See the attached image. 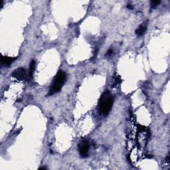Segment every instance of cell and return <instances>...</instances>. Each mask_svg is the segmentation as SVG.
<instances>
[{"instance_id":"6da1fadb","label":"cell","mask_w":170,"mask_h":170,"mask_svg":"<svg viewBox=\"0 0 170 170\" xmlns=\"http://www.w3.org/2000/svg\"><path fill=\"white\" fill-rule=\"evenodd\" d=\"M113 104V97L108 91L104 92L99 101V109L102 114H107L112 108Z\"/></svg>"},{"instance_id":"7a4b0ae2","label":"cell","mask_w":170,"mask_h":170,"mask_svg":"<svg viewBox=\"0 0 170 170\" xmlns=\"http://www.w3.org/2000/svg\"><path fill=\"white\" fill-rule=\"evenodd\" d=\"M67 79V74L65 72L61 71L56 74L55 77L53 84L51 85V88L49 90V92L48 95L51 96L57 92H60L61 88L63 87L64 84Z\"/></svg>"},{"instance_id":"3957f363","label":"cell","mask_w":170,"mask_h":170,"mask_svg":"<svg viewBox=\"0 0 170 170\" xmlns=\"http://www.w3.org/2000/svg\"><path fill=\"white\" fill-rule=\"evenodd\" d=\"M79 153L81 157L87 158L89 151V144L87 140H83L78 144Z\"/></svg>"},{"instance_id":"277c9868","label":"cell","mask_w":170,"mask_h":170,"mask_svg":"<svg viewBox=\"0 0 170 170\" xmlns=\"http://www.w3.org/2000/svg\"><path fill=\"white\" fill-rule=\"evenodd\" d=\"M12 76L14 77L15 78L17 79V80H23V79L25 78L26 77L25 70L23 68H19V69H17L12 72Z\"/></svg>"},{"instance_id":"5b68a950","label":"cell","mask_w":170,"mask_h":170,"mask_svg":"<svg viewBox=\"0 0 170 170\" xmlns=\"http://www.w3.org/2000/svg\"><path fill=\"white\" fill-rule=\"evenodd\" d=\"M15 59H16V58L10 57V56H2L1 59V65L3 66H10Z\"/></svg>"},{"instance_id":"8992f818","label":"cell","mask_w":170,"mask_h":170,"mask_svg":"<svg viewBox=\"0 0 170 170\" xmlns=\"http://www.w3.org/2000/svg\"><path fill=\"white\" fill-rule=\"evenodd\" d=\"M146 29H147V24L143 23L141 25H140L139 28L136 30V34L138 36H142L144 35L145 32H146Z\"/></svg>"},{"instance_id":"52a82bcc","label":"cell","mask_w":170,"mask_h":170,"mask_svg":"<svg viewBox=\"0 0 170 170\" xmlns=\"http://www.w3.org/2000/svg\"><path fill=\"white\" fill-rule=\"evenodd\" d=\"M35 64H36L35 61L34 60H32L30 63V65H29V76H30L31 77H32L34 71H35Z\"/></svg>"},{"instance_id":"ba28073f","label":"cell","mask_w":170,"mask_h":170,"mask_svg":"<svg viewBox=\"0 0 170 170\" xmlns=\"http://www.w3.org/2000/svg\"><path fill=\"white\" fill-rule=\"evenodd\" d=\"M161 3L160 1H158V0H153V1H151L150 2V4H151V7L152 8H155L156 6L159 5V4Z\"/></svg>"},{"instance_id":"9c48e42d","label":"cell","mask_w":170,"mask_h":170,"mask_svg":"<svg viewBox=\"0 0 170 170\" xmlns=\"http://www.w3.org/2000/svg\"><path fill=\"white\" fill-rule=\"evenodd\" d=\"M112 53H113V50H112V49H109V50H108V51L107 53H106V55H108V56L112 55Z\"/></svg>"},{"instance_id":"30bf717a","label":"cell","mask_w":170,"mask_h":170,"mask_svg":"<svg viewBox=\"0 0 170 170\" xmlns=\"http://www.w3.org/2000/svg\"><path fill=\"white\" fill-rule=\"evenodd\" d=\"M39 169H47V168H45L44 167H40Z\"/></svg>"}]
</instances>
